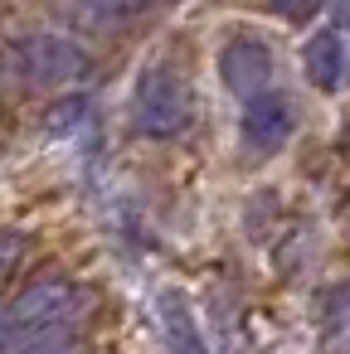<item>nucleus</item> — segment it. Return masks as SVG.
Here are the masks:
<instances>
[{
	"label": "nucleus",
	"instance_id": "nucleus-1",
	"mask_svg": "<svg viewBox=\"0 0 350 354\" xmlns=\"http://www.w3.org/2000/svg\"><path fill=\"white\" fill-rule=\"evenodd\" d=\"M78 291L64 281H44L35 291H25L6 315H0V354H35L49 339H59L69 330V320L78 315Z\"/></svg>",
	"mask_w": 350,
	"mask_h": 354
},
{
	"label": "nucleus",
	"instance_id": "nucleus-2",
	"mask_svg": "<svg viewBox=\"0 0 350 354\" xmlns=\"http://www.w3.org/2000/svg\"><path fill=\"white\" fill-rule=\"evenodd\" d=\"M6 64L30 88H64V83H78L88 73V49L73 35L30 30V35H15L6 44Z\"/></svg>",
	"mask_w": 350,
	"mask_h": 354
},
{
	"label": "nucleus",
	"instance_id": "nucleus-3",
	"mask_svg": "<svg viewBox=\"0 0 350 354\" xmlns=\"http://www.w3.org/2000/svg\"><path fill=\"white\" fill-rule=\"evenodd\" d=\"M132 117H137V131H141V136H156V141L180 136V131L195 122L190 83H185L180 73H170V68H151V73H141L137 97H132Z\"/></svg>",
	"mask_w": 350,
	"mask_h": 354
},
{
	"label": "nucleus",
	"instance_id": "nucleus-4",
	"mask_svg": "<svg viewBox=\"0 0 350 354\" xmlns=\"http://www.w3.org/2000/svg\"><path fill=\"white\" fill-rule=\"evenodd\" d=\"M219 73H224V83H229L243 102H253V97H263L268 83H272V54H268L263 39H234V44L219 54Z\"/></svg>",
	"mask_w": 350,
	"mask_h": 354
},
{
	"label": "nucleus",
	"instance_id": "nucleus-5",
	"mask_svg": "<svg viewBox=\"0 0 350 354\" xmlns=\"http://www.w3.org/2000/svg\"><path fill=\"white\" fill-rule=\"evenodd\" d=\"M287 136H292V107H287V97H277V93L253 97L248 112H243V141L268 156V151H282Z\"/></svg>",
	"mask_w": 350,
	"mask_h": 354
},
{
	"label": "nucleus",
	"instance_id": "nucleus-6",
	"mask_svg": "<svg viewBox=\"0 0 350 354\" xmlns=\"http://www.w3.org/2000/svg\"><path fill=\"white\" fill-rule=\"evenodd\" d=\"M156 0H64V20L83 35H103V30H122L127 20L146 15Z\"/></svg>",
	"mask_w": 350,
	"mask_h": 354
},
{
	"label": "nucleus",
	"instance_id": "nucleus-7",
	"mask_svg": "<svg viewBox=\"0 0 350 354\" xmlns=\"http://www.w3.org/2000/svg\"><path fill=\"white\" fill-rule=\"evenodd\" d=\"M301 64H306V73H311V83H316L321 93H335V88H345V78H350V49H345V39H340L335 30L311 35Z\"/></svg>",
	"mask_w": 350,
	"mask_h": 354
},
{
	"label": "nucleus",
	"instance_id": "nucleus-8",
	"mask_svg": "<svg viewBox=\"0 0 350 354\" xmlns=\"http://www.w3.org/2000/svg\"><path fill=\"white\" fill-rule=\"evenodd\" d=\"M156 315H161V330H166V339H170L175 354H204V335H200L195 310H190V301L180 291H166L156 301Z\"/></svg>",
	"mask_w": 350,
	"mask_h": 354
},
{
	"label": "nucleus",
	"instance_id": "nucleus-9",
	"mask_svg": "<svg viewBox=\"0 0 350 354\" xmlns=\"http://www.w3.org/2000/svg\"><path fill=\"white\" fill-rule=\"evenodd\" d=\"M326 344H350V286L335 296V306L326 315Z\"/></svg>",
	"mask_w": 350,
	"mask_h": 354
},
{
	"label": "nucleus",
	"instance_id": "nucleus-10",
	"mask_svg": "<svg viewBox=\"0 0 350 354\" xmlns=\"http://www.w3.org/2000/svg\"><path fill=\"white\" fill-rule=\"evenodd\" d=\"M311 6H316V0H277V10H282L287 20H301V15H311Z\"/></svg>",
	"mask_w": 350,
	"mask_h": 354
},
{
	"label": "nucleus",
	"instance_id": "nucleus-11",
	"mask_svg": "<svg viewBox=\"0 0 350 354\" xmlns=\"http://www.w3.org/2000/svg\"><path fill=\"white\" fill-rule=\"evenodd\" d=\"M35 354H73V335H69V339L59 335V339H49V344H44V349H35Z\"/></svg>",
	"mask_w": 350,
	"mask_h": 354
},
{
	"label": "nucleus",
	"instance_id": "nucleus-12",
	"mask_svg": "<svg viewBox=\"0 0 350 354\" xmlns=\"http://www.w3.org/2000/svg\"><path fill=\"white\" fill-rule=\"evenodd\" d=\"M335 25L350 30V0H335Z\"/></svg>",
	"mask_w": 350,
	"mask_h": 354
}]
</instances>
